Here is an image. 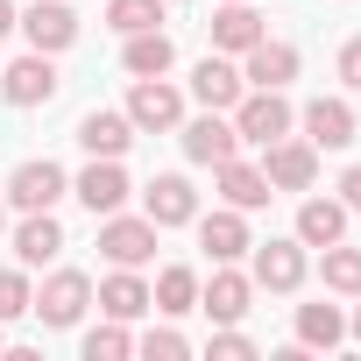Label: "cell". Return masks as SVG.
I'll use <instances>...</instances> for the list:
<instances>
[{"label": "cell", "mask_w": 361, "mask_h": 361, "mask_svg": "<svg viewBox=\"0 0 361 361\" xmlns=\"http://www.w3.org/2000/svg\"><path fill=\"white\" fill-rule=\"evenodd\" d=\"M29 312H36L50 333H71V326L92 312V276H85V269H64V262H50V276L36 283Z\"/></svg>", "instance_id": "6da1fadb"}, {"label": "cell", "mask_w": 361, "mask_h": 361, "mask_svg": "<svg viewBox=\"0 0 361 361\" xmlns=\"http://www.w3.org/2000/svg\"><path fill=\"white\" fill-rule=\"evenodd\" d=\"M234 135L255 142V149H269V142L298 135V106H290L276 85H248V92L234 99Z\"/></svg>", "instance_id": "7a4b0ae2"}, {"label": "cell", "mask_w": 361, "mask_h": 361, "mask_svg": "<svg viewBox=\"0 0 361 361\" xmlns=\"http://www.w3.org/2000/svg\"><path fill=\"white\" fill-rule=\"evenodd\" d=\"M248 276H255V290L290 298V290H305V276H312V248H305L298 234H283V241H255V248H248Z\"/></svg>", "instance_id": "3957f363"}, {"label": "cell", "mask_w": 361, "mask_h": 361, "mask_svg": "<svg viewBox=\"0 0 361 361\" xmlns=\"http://www.w3.org/2000/svg\"><path fill=\"white\" fill-rule=\"evenodd\" d=\"M0 199H8L15 213H57V206L71 199V177H64L50 156H29V163L8 170V192H0Z\"/></svg>", "instance_id": "277c9868"}, {"label": "cell", "mask_w": 361, "mask_h": 361, "mask_svg": "<svg viewBox=\"0 0 361 361\" xmlns=\"http://www.w3.org/2000/svg\"><path fill=\"white\" fill-rule=\"evenodd\" d=\"M142 213L156 220V234L192 227V220H199V185H192L185 170H156L149 185H142Z\"/></svg>", "instance_id": "5b68a950"}, {"label": "cell", "mask_w": 361, "mask_h": 361, "mask_svg": "<svg viewBox=\"0 0 361 361\" xmlns=\"http://www.w3.org/2000/svg\"><path fill=\"white\" fill-rule=\"evenodd\" d=\"M121 114L135 121V135H177V121H185V92H177L170 78H135Z\"/></svg>", "instance_id": "8992f818"}, {"label": "cell", "mask_w": 361, "mask_h": 361, "mask_svg": "<svg viewBox=\"0 0 361 361\" xmlns=\"http://www.w3.org/2000/svg\"><path fill=\"white\" fill-rule=\"evenodd\" d=\"M99 255H106L114 269L156 262V220H149V213H106V220H99Z\"/></svg>", "instance_id": "52a82bcc"}, {"label": "cell", "mask_w": 361, "mask_h": 361, "mask_svg": "<svg viewBox=\"0 0 361 361\" xmlns=\"http://www.w3.org/2000/svg\"><path fill=\"white\" fill-rule=\"evenodd\" d=\"M199 312H206L213 326H241V319L255 312V276L234 269V262H213V276L199 283Z\"/></svg>", "instance_id": "ba28073f"}, {"label": "cell", "mask_w": 361, "mask_h": 361, "mask_svg": "<svg viewBox=\"0 0 361 361\" xmlns=\"http://www.w3.org/2000/svg\"><path fill=\"white\" fill-rule=\"evenodd\" d=\"M71 199L92 213V220H106V213H121L128 199H135V185H128V170H121V156H92L78 177H71Z\"/></svg>", "instance_id": "9c48e42d"}, {"label": "cell", "mask_w": 361, "mask_h": 361, "mask_svg": "<svg viewBox=\"0 0 361 361\" xmlns=\"http://www.w3.org/2000/svg\"><path fill=\"white\" fill-rule=\"evenodd\" d=\"M57 85H64V78H57V57H43V50H29V57H15L8 71H0V99L22 106V114H29V106H50Z\"/></svg>", "instance_id": "30bf717a"}, {"label": "cell", "mask_w": 361, "mask_h": 361, "mask_svg": "<svg viewBox=\"0 0 361 361\" xmlns=\"http://www.w3.org/2000/svg\"><path fill=\"white\" fill-rule=\"evenodd\" d=\"M262 177H269V192H312L319 185V149L305 135H283L262 149Z\"/></svg>", "instance_id": "8fae6325"}, {"label": "cell", "mask_w": 361, "mask_h": 361, "mask_svg": "<svg viewBox=\"0 0 361 361\" xmlns=\"http://www.w3.org/2000/svg\"><path fill=\"white\" fill-rule=\"evenodd\" d=\"M177 142H185V156L199 163V170H213V163H227V156H241V135H234V114H199V121H177Z\"/></svg>", "instance_id": "7c38bea8"}, {"label": "cell", "mask_w": 361, "mask_h": 361, "mask_svg": "<svg viewBox=\"0 0 361 361\" xmlns=\"http://www.w3.org/2000/svg\"><path fill=\"white\" fill-rule=\"evenodd\" d=\"M15 29H22L29 50H43V57H64V50L78 43V15L64 8V0H36V8H22Z\"/></svg>", "instance_id": "4fadbf2b"}, {"label": "cell", "mask_w": 361, "mask_h": 361, "mask_svg": "<svg viewBox=\"0 0 361 361\" xmlns=\"http://www.w3.org/2000/svg\"><path fill=\"white\" fill-rule=\"evenodd\" d=\"M298 135H305L312 149H347V142H354V106H347V92H319L312 106H298Z\"/></svg>", "instance_id": "5bb4252c"}, {"label": "cell", "mask_w": 361, "mask_h": 361, "mask_svg": "<svg viewBox=\"0 0 361 361\" xmlns=\"http://www.w3.org/2000/svg\"><path fill=\"white\" fill-rule=\"evenodd\" d=\"M8 248H15V262H22V269H50L71 241H64V220H57V213H22V220H15V234H8Z\"/></svg>", "instance_id": "9a60e30c"}, {"label": "cell", "mask_w": 361, "mask_h": 361, "mask_svg": "<svg viewBox=\"0 0 361 361\" xmlns=\"http://www.w3.org/2000/svg\"><path fill=\"white\" fill-rule=\"evenodd\" d=\"M206 36H213L220 57H241V50H255V43L269 36V22L255 15V0H220L213 22H206Z\"/></svg>", "instance_id": "2e32d148"}, {"label": "cell", "mask_w": 361, "mask_h": 361, "mask_svg": "<svg viewBox=\"0 0 361 361\" xmlns=\"http://www.w3.org/2000/svg\"><path fill=\"white\" fill-rule=\"evenodd\" d=\"M248 92V78H241V64L234 57H220V50H206L199 64H192V99L199 106H213V114H234V99Z\"/></svg>", "instance_id": "e0dca14e"}, {"label": "cell", "mask_w": 361, "mask_h": 361, "mask_svg": "<svg viewBox=\"0 0 361 361\" xmlns=\"http://www.w3.org/2000/svg\"><path fill=\"white\" fill-rule=\"evenodd\" d=\"M213 192H220V206H234V213H262V206L276 199L269 177H262V163H241V156L213 163Z\"/></svg>", "instance_id": "ac0fdd59"}, {"label": "cell", "mask_w": 361, "mask_h": 361, "mask_svg": "<svg viewBox=\"0 0 361 361\" xmlns=\"http://www.w3.org/2000/svg\"><path fill=\"white\" fill-rule=\"evenodd\" d=\"M192 227H199V248H206L213 262H241V255L255 248V234H248V213H234V206H213V213H199Z\"/></svg>", "instance_id": "d6986e66"}, {"label": "cell", "mask_w": 361, "mask_h": 361, "mask_svg": "<svg viewBox=\"0 0 361 361\" xmlns=\"http://www.w3.org/2000/svg\"><path fill=\"white\" fill-rule=\"evenodd\" d=\"M121 71L128 78H170L177 71V43L163 29H135V36H121Z\"/></svg>", "instance_id": "ffe728a7"}, {"label": "cell", "mask_w": 361, "mask_h": 361, "mask_svg": "<svg viewBox=\"0 0 361 361\" xmlns=\"http://www.w3.org/2000/svg\"><path fill=\"white\" fill-rule=\"evenodd\" d=\"M298 64H305V57H298V43H283V36H262L255 50H241V78H248V85H276V92H283V85L298 78Z\"/></svg>", "instance_id": "44dd1931"}, {"label": "cell", "mask_w": 361, "mask_h": 361, "mask_svg": "<svg viewBox=\"0 0 361 361\" xmlns=\"http://www.w3.org/2000/svg\"><path fill=\"white\" fill-rule=\"evenodd\" d=\"M92 305H99V319L135 326V319L149 312V283H142V269H114V276H99V283H92Z\"/></svg>", "instance_id": "7402d4cb"}, {"label": "cell", "mask_w": 361, "mask_h": 361, "mask_svg": "<svg viewBox=\"0 0 361 361\" xmlns=\"http://www.w3.org/2000/svg\"><path fill=\"white\" fill-rule=\"evenodd\" d=\"M347 220H354V213H347L340 199H319V192H312V199H298V227H290V234H298L305 248H333V241H347Z\"/></svg>", "instance_id": "603a6c76"}, {"label": "cell", "mask_w": 361, "mask_h": 361, "mask_svg": "<svg viewBox=\"0 0 361 361\" xmlns=\"http://www.w3.org/2000/svg\"><path fill=\"white\" fill-rule=\"evenodd\" d=\"M149 312H156V319H185V312H199V269H192V262L156 269V283H149Z\"/></svg>", "instance_id": "cb8c5ba5"}, {"label": "cell", "mask_w": 361, "mask_h": 361, "mask_svg": "<svg viewBox=\"0 0 361 361\" xmlns=\"http://www.w3.org/2000/svg\"><path fill=\"white\" fill-rule=\"evenodd\" d=\"M128 142H135V121H128L121 106H92V114L78 121V149H85V156H128Z\"/></svg>", "instance_id": "d4e9b609"}, {"label": "cell", "mask_w": 361, "mask_h": 361, "mask_svg": "<svg viewBox=\"0 0 361 361\" xmlns=\"http://www.w3.org/2000/svg\"><path fill=\"white\" fill-rule=\"evenodd\" d=\"M290 326H298V347H305V354H333V347L347 340V312L326 305V298H319V305H298Z\"/></svg>", "instance_id": "484cf974"}, {"label": "cell", "mask_w": 361, "mask_h": 361, "mask_svg": "<svg viewBox=\"0 0 361 361\" xmlns=\"http://www.w3.org/2000/svg\"><path fill=\"white\" fill-rule=\"evenodd\" d=\"M319 283H326V298H361V248H347V241L319 248Z\"/></svg>", "instance_id": "4316f807"}, {"label": "cell", "mask_w": 361, "mask_h": 361, "mask_svg": "<svg viewBox=\"0 0 361 361\" xmlns=\"http://www.w3.org/2000/svg\"><path fill=\"white\" fill-rule=\"evenodd\" d=\"M78 354H85V361H128V354H135V333H128L121 319H99V326L78 340Z\"/></svg>", "instance_id": "83f0119b"}, {"label": "cell", "mask_w": 361, "mask_h": 361, "mask_svg": "<svg viewBox=\"0 0 361 361\" xmlns=\"http://www.w3.org/2000/svg\"><path fill=\"white\" fill-rule=\"evenodd\" d=\"M163 8H170V0H106V29H114V36L163 29Z\"/></svg>", "instance_id": "f1b7e54d"}, {"label": "cell", "mask_w": 361, "mask_h": 361, "mask_svg": "<svg viewBox=\"0 0 361 361\" xmlns=\"http://www.w3.org/2000/svg\"><path fill=\"white\" fill-rule=\"evenodd\" d=\"M29 298H36V283H29V269H22V262H15V269H0V326L29 319Z\"/></svg>", "instance_id": "f546056e"}, {"label": "cell", "mask_w": 361, "mask_h": 361, "mask_svg": "<svg viewBox=\"0 0 361 361\" xmlns=\"http://www.w3.org/2000/svg\"><path fill=\"white\" fill-rule=\"evenodd\" d=\"M135 354H149V361H185V354H192V340L177 333V326H149V333L135 340Z\"/></svg>", "instance_id": "4dcf8cb0"}, {"label": "cell", "mask_w": 361, "mask_h": 361, "mask_svg": "<svg viewBox=\"0 0 361 361\" xmlns=\"http://www.w3.org/2000/svg\"><path fill=\"white\" fill-rule=\"evenodd\" d=\"M206 354H213V361H255V340H248L241 326H213V340H206Z\"/></svg>", "instance_id": "1f68e13d"}, {"label": "cell", "mask_w": 361, "mask_h": 361, "mask_svg": "<svg viewBox=\"0 0 361 361\" xmlns=\"http://www.w3.org/2000/svg\"><path fill=\"white\" fill-rule=\"evenodd\" d=\"M333 78H340V92H361V36H347V43H340Z\"/></svg>", "instance_id": "d6a6232c"}, {"label": "cell", "mask_w": 361, "mask_h": 361, "mask_svg": "<svg viewBox=\"0 0 361 361\" xmlns=\"http://www.w3.org/2000/svg\"><path fill=\"white\" fill-rule=\"evenodd\" d=\"M340 206H347V213H361V163H347V170H340Z\"/></svg>", "instance_id": "836d02e7"}, {"label": "cell", "mask_w": 361, "mask_h": 361, "mask_svg": "<svg viewBox=\"0 0 361 361\" xmlns=\"http://www.w3.org/2000/svg\"><path fill=\"white\" fill-rule=\"evenodd\" d=\"M15 15H22V8H15V0H0V43H8V36H15Z\"/></svg>", "instance_id": "e575fe53"}, {"label": "cell", "mask_w": 361, "mask_h": 361, "mask_svg": "<svg viewBox=\"0 0 361 361\" xmlns=\"http://www.w3.org/2000/svg\"><path fill=\"white\" fill-rule=\"evenodd\" d=\"M347 340H361V305H354V312H347Z\"/></svg>", "instance_id": "d590c367"}, {"label": "cell", "mask_w": 361, "mask_h": 361, "mask_svg": "<svg viewBox=\"0 0 361 361\" xmlns=\"http://www.w3.org/2000/svg\"><path fill=\"white\" fill-rule=\"evenodd\" d=\"M0 234H8V199H0Z\"/></svg>", "instance_id": "8d00e7d4"}, {"label": "cell", "mask_w": 361, "mask_h": 361, "mask_svg": "<svg viewBox=\"0 0 361 361\" xmlns=\"http://www.w3.org/2000/svg\"><path fill=\"white\" fill-rule=\"evenodd\" d=\"M0 354H8V326H0Z\"/></svg>", "instance_id": "74e56055"}]
</instances>
